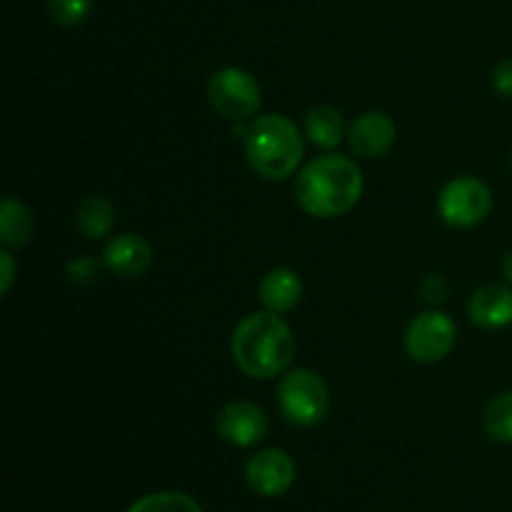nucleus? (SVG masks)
Here are the masks:
<instances>
[{"mask_svg":"<svg viewBox=\"0 0 512 512\" xmlns=\"http://www.w3.org/2000/svg\"><path fill=\"white\" fill-rule=\"evenodd\" d=\"M510 170H512V150H510Z\"/></svg>","mask_w":512,"mask_h":512,"instance_id":"393cba45","label":"nucleus"},{"mask_svg":"<svg viewBox=\"0 0 512 512\" xmlns=\"http://www.w3.org/2000/svg\"><path fill=\"white\" fill-rule=\"evenodd\" d=\"M215 430L235 448H253L268 435V415L253 400H230L220 408Z\"/></svg>","mask_w":512,"mask_h":512,"instance_id":"1a4fd4ad","label":"nucleus"},{"mask_svg":"<svg viewBox=\"0 0 512 512\" xmlns=\"http://www.w3.org/2000/svg\"><path fill=\"white\" fill-rule=\"evenodd\" d=\"M15 280V258L8 248L0 253V293L8 295L10 285Z\"/></svg>","mask_w":512,"mask_h":512,"instance_id":"5701e85b","label":"nucleus"},{"mask_svg":"<svg viewBox=\"0 0 512 512\" xmlns=\"http://www.w3.org/2000/svg\"><path fill=\"white\" fill-rule=\"evenodd\" d=\"M243 143L248 163L265 180L290 178L303 163V135L288 115L270 113L253 118Z\"/></svg>","mask_w":512,"mask_h":512,"instance_id":"7ed1b4c3","label":"nucleus"},{"mask_svg":"<svg viewBox=\"0 0 512 512\" xmlns=\"http://www.w3.org/2000/svg\"><path fill=\"white\" fill-rule=\"evenodd\" d=\"M35 233L33 210L18 198H5L0 205V240L5 248H23Z\"/></svg>","mask_w":512,"mask_h":512,"instance_id":"2eb2a0df","label":"nucleus"},{"mask_svg":"<svg viewBox=\"0 0 512 512\" xmlns=\"http://www.w3.org/2000/svg\"><path fill=\"white\" fill-rule=\"evenodd\" d=\"M363 170L348 155H318L300 170L295 200L313 218H340L363 198Z\"/></svg>","mask_w":512,"mask_h":512,"instance_id":"f257e3e1","label":"nucleus"},{"mask_svg":"<svg viewBox=\"0 0 512 512\" xmlns=\"http://www.w3.org/2000/svg\"><path fill=\"white\" fill-rule=\"evenodd\" d=\"M420 293H423V298L428 300V303H443V300L448 298V280L438 273H430L428 278L420 283Z\"/></svg>","mask_w":512,"mask_h":512,"instance_id":"412c9836","label":"nucleus"},{"mask_svg":"<svg viewBox=\"0 0 512 512\" xmlns=\"http://www.w3.org/2000/svg\"><path fill=\"white\" fill-rule=\"evenodd\" d=\"M395 140H398L395 120L380 110H368V113L358 115L348 133L350 150L360 158H380L393 148Z\"/></svg>","mask_w":512,"mask_h":512,"instance_id":"9d476101","label":"nucleus"},{"mask_svg":"<svg viewBox=\"0 0 512 512\" xmlns=\"http://www.w3.org/2000/svg\"><path fill=\"white\" fill-rule=\"evenodd\" d=\"M258 298L263 310L290 313L303 298V278L293 268H273L258 285Z\"/></svg>","mask_w":512,"mask_h":512,"instance_id":"ddd939ff","label":"nucleus"},{"mask_svg":"<svg viewBox=\"0 0 512 512\" xmlns=\"http://www.w3.org/2000/svg\"><path fill=\"white\" fill-rule=\"evenodd\" d=\"M208 100L213 110L233 123L253 120L263 103V88L253 73L238 65L215 70L208 80Z\"/></svg>","mask_w":512,"mask_h":512,"instance_id":"39448f33","label":"nucleus"},{"mask_svg":"<svg viewBox=\"0 0 512 512\" xmlns=\"http://www.w3.org/2000/svg\"><path fill=\"white\" fill-rule=\"evenodd\" d=\"M128 512H203V508L190 495L168 490V493H150L135 500Z\"/></svg>","mask_w":512,"mask_h":512,"instance_id":"a211bd4d","label":"nucleus"},{"mask_svg":"<svg viewBox=\"0 0 512 512\" xmlns=\"http://www.w3.org/2000/svg\"><path fill=\"white\" fill-rule=\"evenodd\" d=\"M103 265L118 278H140L153 265V248L138 233H120L108 240Z\"/></svg>","mask_w":512,"mask_h":512,"instance_id":"9b49d317","label":"nucleus"},{"mask_svg":"<svg viewBox=\"0 0 512 512\" xmlns=\"http://www.w3.org/2000/svg\"><path fill=\"white\" fill-rule=\"evenodd\" d=\"M458 340V328L453 318L443 310H423L405 328V353L415 363L433 365L448 358Z\"/></svg>","mask_w":512,"mask_h":512,"instance_id":"423d86ee","label":"nucleus"},{"mask_svg":"<svg viewBox=\"0 0 512 512\" xmlns=\"http://www.w3.org/2000/svg\"><path fill=\"white\" fill-rule=\"evenodd\" d=\"M68 278L75 285H93L100 278V263L93 258H75L68 263Z\"/></svg>","mask_w":512,"mask_h":512,"instance_id":"aec40b11","label":"nucleus"},{"mask_svg":"<svg viewBox=\"0 0 512 512\" xmlns=\"http://www.w3.org/2000/svg\"><path fill=\"white\" fill-rule=\"evenodd\" d=\"M298 350L293 330L285 323L283 315L260 310L240 320L233 330L230 353L240 373L255 380H270L283 375L290 368Z\"/></svg>","mask_w":512,"mask_h":512,"instance_id":"f03ea898","label":"nucleus"},{"mask_svg":"<svg viewBox=\"0 0 512 512\" xmlns=\"http://www.w3.org/2000/svg\"><path fill=\"white\" fill-rule=\"evenodd\" d=\"M468 315L478 328L503 330L512 325V288L508 285H483L470 295Z\"/></svg>","mask_w":512,"mask_h":512,"instance_id":"f8f14e48","label":"nucleus"},{"mask_svg":"<svg viewBox=\"0 0 512 512\" xmlns=\"http://www.w3.org/2000/svg\"><path fill=\"white\" fill-rule=\"evenodd\" d=\"M483 428L495 443L512 445V390L500 393L485 405Z\"/></svg>","mask_w":512,"mask_h":512,"instance_id":"f3484780","label":"nucleus"},{"mask_svg":"<svg viewBox=\"0 0 512 512\" xmlns=\"http://www.w3.org/2000/svg\"><path fill=\"white\" fill-rule=\"evenodd\" d=\"M493 88L505 98H512V58L503 60L498 68L493 70Z\"/></svg>","mask_w":512,"mask_h":512,"instance_id":"4be33fe9","label":"nucleus"},{"mask_svg":"<svg viewBox=\"0 0 512 512\" xmlns=\"http://www.w3.org/2000/svg\"><path fill=\"white\" fill-rule=\"evenodd\" d=\"M305 135L323 150H335L345 138V123L333 105H315L305 115Z\"/></svg>","mask_w":512,"mask_h":512,"instance_id":"dca6fc26","label":"nucleus"},{"mask_svg":"<svg viewBox=\"0 0 512 512\" xmlns=\"http://www.w3.org/2000/svg\"><path fill=\"white\" fill-rule=\"evenodd\" d=\"M278 408L295 428H315L328 418V385L310 368L288 370L278 385Z\"/></svg>","mask_w":512,"mask_h":512,"instance_id":"20e7f679","label":"nucleus"},{"mask_svg":"<svg viewBox=\"0 0 512 512\" xmlns=\"http://www.w3.org/2000/svg\"><path fill=\"white\" fill-rule=\"evenodd\" d=\"M503 278L512 285V250L503 258Z\"/></svg>","mask_w":512,"mask_h":512,"instance_id":"b1692460","label":"nucleus"},{"mask_svg":"<svg viewBox=\"0 0 512 512\" xmlns=\"http://www.w3.org/2000/svg\"><path fill=\"white\" fill-rule=\"evenodd\" d=\"M293 458L280 448H263L255 455H250L248 465H245V480H248L250 490L263 498H278L285 495L295 483Z\"/></svg>","mask_w":512,"mask_h":512,"instance_id":"6e6552de","label":"nucleus"},{"mask_svg":"<svg viewBox=\"0 0 512 512\" xmlns=\"http://www.w3.org/2000/svg\"><path fill=\"white\" fill-rule=\"evenodd\" d=\"M90 5H93V0H48V15L53 23L73 28L88 18Z\"/></svg>","mask_w":512,"mask_h":512,"instance_id":"6ab92c4d","label":"nucleus"},{"mask_svg":"<svg viewBox=\"0 0 512 512\" xmlns=\"http://www.w3.org/2000/svg\"><path fill=\"white\" fill-rule=\"evenodd\" d=\"M490 210H493V193L483 180L473 175L450 180L438 195V213L450 228H475L488 218Z\"/></svg>","mask_w":512,"mask_h":512,"instance_id":"0eeeda50","label":"nucleus"},{"mask_svg":"<svg viewBox=\"0 0 512 512\" xmlns=\"http://www.w3.org/2000/svg\"><path fill=\"white\" fill-rule=\"evenodd\" d=\"M75 223L88 240H103L115 228V208L105 195L90 193L75 208Z\"/></svg>","mask_w":512,"mask_h":512,"instance_id":"4468645a","label":"nucleus"}]
</instances>
